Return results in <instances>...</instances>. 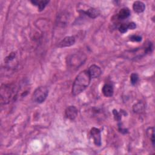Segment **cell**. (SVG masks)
I'll use <instances>...</instances> for the list:
<instances>
[{"instance_id":"1","label":"cell","mask_w":155,"mask_h":155,"mask_svg":"<svg viewBox=\"0 0 155 155\" xmlns=\"http://www.w3.org/2000/svg\"><path fill=\"white\" fill-rule=\"evenodd\" d=\"M91 78L88 70L81 71L76 77L72 86V94L77 96L84 91L89 85Z\"/></svg>"},{"instance_id":"2","label":"cell","mask_w":155,"mask_h":155,"mask_svg":"<svg viewBox=\"0 0 155 155\" xmlns=\"http://www.w3.org/2000/svg\"><path fill=\"white\" fill-rule=\"evenodd\" d=\"M16 87L12 84H2L1 87V101L3 104H7L16 96Z\"/></svg>"},{"instance_id":"3","label":"cell","mask_w":155,"mask_h":155,"mask_svg":"<svg viewBox=\"0 0 155 155\" xmlns=\"http://www.w3.org/2000/svg\"><path fill=\"white\" fill-rule=\"evenodd\" d=\"M86 59L87 57L84 53H77L71 54L68 57V58L67 59V64L70 67L73 68H77L84 64Z\"/></svg>"},{"instance_id":"4","label":"cell","mask_w":155,"mask_h":155,"mask_svg":"<svg viewBox=\"0 0 155 155\" xmlns=\"http://www.w3.org/2000/svg\"><path fill=\"white\" fill-rule=\"evenodd\" d=\"M48 94V90L47 87H39L37 88L32 96L33 101L38 103L41 104L45 101Z\"/></svg>"},{"instance_id":"5","label":"cell","mask_w":155,"mask_h":155,"mask_svg":"<svg viewBox=\"0 0 155 155\" xmlns=\"http://www.w3.org/2000/svg\"><path fill=\"white\" fill-rule=\"evenodd\" d=\"M90 134L93 139V142L96 146L101 145V134L99 129L93 127L90 130Z\"/></svg>"},{"instance_id":"6","label":"cell","mask_w":155,"mask_h":155,"mask_svg":"<svg viewBox=\"0 0 155 155\" xmlns=\"http://www.w3.org/2000/svg\"><path fill=\"white\" fill-rule=\"evenodd\" d=\"M78 113V109L76 108V107L73 105L68 106L65 111V115L66 117L70 120H74L76 117Z\"/></svg>"},{"instance_id":"7","label":"cell","mask_w":155,"mask_h":155,"mask_svg":"<svg viewBox=\"0 0 155 155\" xmlns=\"http://www.w3.org/2000/svg\"><path fill=\"white\" fill-rule=\"evenodd\" d=\"M88 71L91 78H97L101 76V74L102 73L101 68L95 64L91 65L88 68Z\"/></svg>"},{"instance_id":"8","label":"cell","mask_w":155,"mask_h":155,"mask_svg":"<svg viewBox=\"0 0 155 155\" xmlns=\"http://www.w3.org/2000/svg\"><path fill=\"white\" fill-rule=\"evenodd\" d=\"M74 43L75 38L74 36H66L58 44V47L61 48L70 47L73 45Z\"/></svg>"},{"instance_id":"9","label":"cell","mask_w":155,"mask_h":155,"mask_svg":"<svg viewBox=\"0 0 155 155\" xmlns=\"http://www.w3.org/2000/svg\"><path fill=\"white\" fill-rule=\"evenodd\" d=\"M102 92L105 97H111L113 95V86L109 83L105 84L102 88Z\"/></svg>"},{"instance_id":"10","label":"cell","mask_w":155,"mask_h":155,"mask_svg":"<svg viewBox=\"0 0 155 155\" xmlns=\"http://www.w3.org/2000/svg\"><path fill=\"white\" fill-rule=\"evenodd\" d=\"M82 12H83L87 16H88V17L92 19H94L97 18L100 14V12L98 9L93 8V7H90L87 10H86L85 11H82Z\"/></svg>"},{"instance_id":"11","label":"cell","mask_w":155,"mask_h":155,"mask_svg":"<svg viewBox=\"0 0 155 155\" xmlns=\"http://www.w3.org/2000/svg\"><path fill=\"white\" fill-rule=\"evenodd\" d=\"M145 5L142 1H134L133 4V9L136 13H140L145 10Z\"/></svg>"},{"instance_id":"12","label":"cell","mask_w":155,"mask_h":155,"mask_svg":"<svg viewBox=\"0 0 155 155\" xmlns=\"http://www.w3.org/2000/svg\"><path fill=\"white\" fill-rule=\"evenodd\" d=\"M130 15V10L129 8L125 7L120 10L117 14V18L119 19H125L128 18Z\"/></svg>"},{"instance_id":"13","label":"cell","mask_w":155,"mask_h":155,"mask_svg":"<svg viewBox=\"0 0 155 155\" xmlns=\"http://www.w3.org/2000/svg\"><path fill=\"white\" fill-rule=\"evenodd\" d=\"M154 127H149L147 130V135L148 136V137L149 138V139L150 140V141L152 143L153 146H154Z\"/></svg>"},{"instance_id":"14","label":"cell","mask_w":155,"mask_h":155,"mask_svg":"<svg viewBox=\"0 0 155 155\" xmlns=\"http://www.w3.org/2000/svg\"><path fill=\"white\" fill-rule=\"evenodd\" d=\"M133 109L135 113H140L144 109V104L142 102H139L133 105Z\"/></svg>"},{"instance_id":"15","label":"cell","mask_w":155,"mask_h":155,"mask_svg":"<svg viewBox=\"0 0 155 155\" xmlns=\"http://www.w3.org/2000/svg\"><path fill=\"white\" fill-rule=\"evenodd\" d=\"M138 81H139V76L137 73H134L130 75V82L132 85H136Z\"/></svg>"},{"instance_id":"16","label":"cell","mask_w":155,"mask_h":155,"mask_svg":"<svg viewBox=\"0 0 155 155\" xmlns=\"http://www.w3.org/2000/svg\"><path fill=\"white\" fill-rule=\"evenodd\" d=\"M48 2H49V1H39L38 4L37 5L38 7V10L39 12L42 11Z\"/></svg>"},{"instance_id":"17","label":"cell","mask_w":155,"mask_h":155,"mask_svg":"<svg viewBox=\"0 0 155 155\" xmlns=\"http://www.w3.org/2000/svg\"><path fill=\"white\" fill-rule=\"evenodd\" d=\"M119 31L120 32V33H125V32H127V30H128V25H127V24H121L119 27Z\"/></svg>"},{"instance_id":"18","label":"cell","mask_w":155,"mask_h":155,"mask_svg":"<svg viewBox=\"0 0 155 155\" xmlns=\"http://www.w3.org/2000/svg\"><path fill=\"white\" fill-rule=\"evenodd\" d=\"M130 41H133V42H140L142 40V37L139 35H131L130 37Z\"/></svg>"},{"instance_id":"19","label":"cell","mask_w":155,"mask_h":155,"mask_svg":"<svg viewBox=\"0 0 155 155\" xmlns=\"http://www.w3.org/2000/svg\"><path fill=\"white\" fill-rule=\"evenodd\" d=\"M113 113L114 114V118L116 120H117V121H120L121 120V114L120 113H119L116 110H113Z\"/></svg>"},{"instance_id":"20","label":"cell","mask_w":155,"mask_h":155,"mask_svg":"<svg viewBox=\"0 0 155 155\" xmlns=\"http://www.w3.org/2000/svg\"><path fill=\"white\" fill-rule=\"evenodd\" d=\"M128 25V29H130V30H134L136 28V25L134 22H130L129 24H127Z\"/></svg>"}]
</instances>
